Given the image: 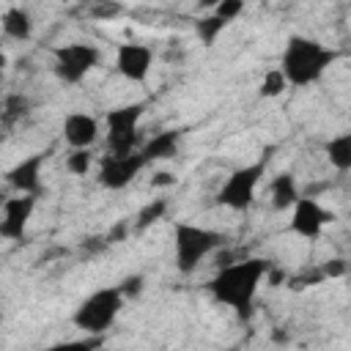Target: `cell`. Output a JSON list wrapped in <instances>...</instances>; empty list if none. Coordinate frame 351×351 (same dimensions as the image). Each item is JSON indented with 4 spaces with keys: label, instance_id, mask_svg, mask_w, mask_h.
Segmentation results:
<instances>
[{
    "label": "cell",
    "instance_id": "cell-1",
    "mask_svg": "<svg viewBox=\"0 0 351 351\" xmlns=\"http://www.w3.org/2000/svg\"><path fill=\"white\" fill-rule=\"evenodd\" d=\"M269 266H271V261L258 258V255L230 261V263L219 266L217 274L208 280V291L219 304L230 307L239 318H250L255 293H258L261 282L266 280Z\"/></svg>",
    "mask_w": 351,
    "mask_h": 351
},
{
    "label": "cell",
    "instance_id": "cell-2",
    "mask_svg": "<svg viewBox=\"0 0 351 351\" xmlns=\"http://www.w3.org/2000/svg\"><path fill=\"white\" fill-rule=\"evenodd\" d=\"M335 58L337 55L332 49H326L321 41L307 38V36H291L282 49L280 69L285 71L288 85L307 88L324 77V71L335 63Z\"/></svg>",
    "mask_w": 351,
    "mask_h": 351
},
{
    "label": "cell",
    "instance_id": "cell-3",
    "mask_svg": "<svg viewBox=\"0 0 351 351\" xmlns=\"http://www.w3.org/2000/svg\"><path fill=\"white\" fill-rule=\"evenodd\" d=\"M123 302H126V296L118 285L99 288L88 299L80 302V307L71 315V324L88 335H104L115 324L118 313L123 310Z\"/></svg>",
    "mask_w": 351,
    "mask_h": 351
},
{
    "label": "cell",
    "instance_id": "cell-4",
    "mask_svg": "<svg viewBox=\"0 0 351 351\" xmlns=\"http://www.w3.org/2000/svg\"><path fill=\"white\" fill-rule=\"evenodd\" d=\"M225 236L200 225L178 222L173 230V244H176V269L181 274H192L217 247H222Z\"/></svg>",
    "mask_w": 351,
    "mask_h": 351
},
{
    "label": "cell",
    "instance_id": "cell-5",
    "mask_svg": "<svg viewBox=\"0 0 351 351\" xmlns=\"http://www.w3.org/2000/svg\"><path fill=\"white\" fill-rule=\"evenodd\" d=\"M145 104H123L107 112V151L112 154H132L140 145V121Z\"/></svg>",
    "mask_w": 351,
    "mask_h": 351
},
{
    "label": "cell",
    "instance_id": "cell-6",
    "mask_svg": "<svg viewBox=\"0 0 351 351\" xmlns=\"http://www.w3.org/2000/svg\"><path fill=\"white\" fill-rule=\"evenodd\" d=\"M263 162H255V165H244V167H236L225 184L219 186L217 192V203L230 208V211H247L255 200V189H258V181L263 176Z\"/></svg>",
    "mask_w": 351,
    "mask_h": 351
},
{
    "label": "cell",
    "instance_id": "cell-7",
    "mask_svg": "<svg viewBox=\"0 0 351 351\" xmlns=\"http://www.w3.org/2000/svg\"><path fill=\"white\" fill-rule=\"evenodd\" d=\"M99 60H101V52H99L96 44H82V41H77V44H63V47L55 49V63H52V69H55V74H58L60 82L77 85V82L85 80V74H88L90 69L99 66Z\"/></svg>",
    "mask_w": 351,
    "mask_h": 351
},
{
    "label": "cell",
    "instance_id": "cell-8",
    "mask_svg": "<svg viewBox=\"0 0 351 351\" xmlns=\"http://www.w3.org/2000/svg\"><path fill=\"white\" fill-rule=\"evenodd\" d=\"M148 165V159L143 156V151H132V154H104L99 162V184L104 189H123L134 181V176Z\"/></svg>",
    "mask_w": 351,
    "mask_h": 351
},
{
    "label": "cell",
    "instance_id": "cell-9",
    "mask_svg": "<svg viewBox=\"0 0 351 351\" xmlns=\"http://www.w3.org/2000/svg\"><path fill=\"white\" fill-rule=\"evenodd\" d=\"M332 219H335V214L321 208V203L313 195H299V200L291 208V230L302 239H318L324 225Z\"/></svg>",
    "mask_w": 351,
    "mask_h": 351
},
{
    "label": "cell",
    "instance_id": "cell-10",
    "mask_svg": "<svg viewBox=\"0 0 351 351\" xmlns=\"http://www.w3.org/2000/svg\"><path fill=\"white\" fill-rule=\"evenodd\" d=\"M36 211V195L19 192L16 197H8L3 203V219H0V236L8 241H22L27 222Z\"/></svg>",
    "mask_w": 351,
    "mask_h": 351
},
{
    "label": "cell",
    "instance_id": "cell-11",
    "mask_svg": "<svg viewBox=\"0 0 351 351\" xmlns=\"http://www.w3.org/2000/svg\"><path fill=\"white\" fill-rule=\"evenodd\" d=\"M151 66H154V52H151V47H145V44L126 41V44H121L118 52H115V69H118V74H121L123 80H129V82H143V80L148 77Z\"/></svg>",
    "mask_w": 351,
    "mask_h": 351
},
{
    "label": "cell",
    "instance_id": "cell-12",
    "mask_svg": "<svg viewBox=\"0 0 351 351\" xmlns=\"http://www.w3.org/2000/svg\"><path fill=\"white\" fill-rule=\"evenodd\" d=\"M44 162H47V154H30V156L19 159L5 173L8 186H14L16 192H25V195H38L41 192V167H44Z\"/></svg>",
    "mask_w": 351,
    "mask_h": 351
},
{
    "label": "cell",
    "instance_id": "cell-13",
    "mask_svg": "<svg viewBox=\"0 0 351 351\" xmlns=\"http://www.w3.org/2000/svg\"><path fill=\"white\" fill-rule=\"evenodd\" d=\"M99 137V121L88 112H69L63 118V140L71 148H90Z\"/></svg>",
    "mask_w": 351,
    "mask_h": 351
},
{
    "label": "cell",
    "instance_id": "cell-14",
    "mask_svg": "<svg viewBox=\"0 0 351 351\" xmlns=\"http://www.w3.org/2000/svg\"><path fill=\"white\" fill-rule=\"evenodd\" d=\"M178 143H181V132H176V129H165V132H156L154 137H148V140L143 143L140 151H143V156H145L148 162H162V159L176 156Z\"/></svg>",
    "mask_w": 351,
    "mask_h": 351
},
{
    "label": "cell",
    "instance_id": "cell-15",
    "mask_svg": "<svg viewBox=\"0 0 351 351\" xmlns=\"http://www.w3.org/2000/svg\"><path fill=\"white\" fill-rule=\"evenodd\" d=\"M269 197H271V206H274L277 211L293 208V203L299 200V186H296L293 173H280V176H274L271 184H269Z\"/></svg>",
    "mask_w": 351,
    "mask_h": 351
},
{
    "label": "cell",
    "instance_id": "cell-16",
    "mask_svg": "<svg viewBox=\"0 0 351 351\" xmlns=\"http://www.w3.org/2000/svg\"><path fill=\"white\" fill-rule=\"evenodd\" d=\"M324 154L335 170L348 173L351 170V132H340V134L329 137L324 143Z\"/></svg>",
    "mask_w": 351,
    "mask_h": 351
},
{
    "label": "cell",
    "instance_id": "cell-17",
    "mask_svg": "<svg viewBox=\"0 0 351 351\" xmlns=\"http://www.w3.org/2000/svg\"><path fill=\"white\" fill-rule=\"evenodd\" d=\"M3 33L8 38H14V41H27L33 36V19H30V14L25 8H19V5L5 8V14H3Z\"/></svg>",
    "mask_w": 351,
    "mask_h": 351
},
{
    "label": "cell",
    "instance_id": "cell-18",
    "mask_svg": "<svg viewBox=\"0 0 351 351\" xmlns=\"http://www.w3.org/2000/svg\"><path fill=\"white\" fill-rule=\"evenodd\" d=\"M228 25H230L228 19H222L219 14H214V11H211V14H206V16H200V19L195 22V33H197V38L203 41V47H211Z\"/></svg>",
    "mask_w": 351,
    "mask_h": 351
},
{
    "label": "cell",
    "instance_id": "cell-19",
    "mask_svg": "<svg viewBox=\"0 0 351 351\" xmlns=\"http://www.w3.org/2000/svg\"><path fill=\"white\" fill-rule=\"evenodd\" d=\"M30 112V101L22 96V93H8L5 99H3V126L5 129H11L16 121H22L25 115Z\"/></svg>",
    "mask_w": 351,
    "mask_h": 351
},
{
    "label": "cell",
    "instance_id": "cell-20",
    "mask_svg": "<svg viewBox=\"0 0 351 351\" xmlns=\"http://www.w3.org/2000/svg\"><path fill=\"white\" fill-rule=\"evenodd\" d=\"M165 211H167V200H165V197H154L151 203H145V206L137 211V217H134V228H137V230L151 228L154 222H159V219L165 217Z\"/></svg>",
    "mask_w": 351,
    "mask_h": 351
},
{
    "label": "cell",
    "instance_id": "cell-21",
    "mask_svg": "<svg viewBox=\"0 0 351 351\" xmlns=\"http://www.w3.org/2000/svg\"><path fill=\"white\" fill-rule=\"evenodd\" d=\"M285 85H288L285 71L277 66V69H269V71L263 74V80H261V85H258V93H261L263 99H274V96H280V93L285 90Z\"/></svg>",
    "mask_w": 351,
    "mask_h": 351
},
{
    "label": "cell",
    "instance_id": "cell-22",
    "mask_svg": "<svg viewBox=\"0 0 351 351\" xmlns=\"http://www.w3.org/2000/svg\"><path fill=\"white\" fill-rule=\"evenodd\" d=\"M90 165H93L90 148H71V151L66 154V170H69L71 176H88Z\"/></svg>",
    "mask_w": 351,
    "mask_h": 351
},
{
    "label": "cell",
    "instance_id": "cell-23",
    "mask_svg": "<svg viewBox=\"0 0 351 351\" xmlns=\"http://www.w3.org/2000/svg\"><path fill=\"white\" fill-rule=\"evenodd\" d=\"M88 14L93 19H110V16H118L121 14V3H115V0H93L90 8H88Z\"/></svg>",
    "mask_w": 351,
    "mask_h": 351
},
{
    "label": "cell",
    "instance_id": "cell-24",
    "mask_svg": "<svg viewBox=\"0 0 351 351\" xmlns=\"http://www.w3.org/2000/svg\"><path fill=\"white\" fill-rule=\"evenodd\" d=\"M143 285H145V280H143V274H129V277H123L121 280V291H123V296L126 299H137L140 293H143Z\"/></svg>",
    "mask_w": 351,
    "mask_h": 351
},
{
    "label": "cell",
    "instance_id": "cell-25",
    "mask_svg": "<svg viewBox=\"0 0 351 351\" xmlns=\"http://www.w3.org/2000/svg\"><path fill=\"white\" fill-rule=\"evenodd\" d=\"M241 11H244V0H222V3L214 8V14H219V16H222V19H228V22L239 19V16H241Z\"/></svg>",
    "mask_w": 351,
    "mask_h": 351
},
{
    "label": "cell",
    "instance_id": "cell-26",
    "mask_svg": "<svg viewBox=\"0 0 351 351\" xmlns=\"http://www.w3.org/2000/svg\"><path fill=\"white\" fill-rule=\"evenodd\" d=\"M321 280H326V277H324V271H321V269H315L313 274H299V277H291V280H288V288H293V291H302V288L318 285Z\"/></svg>",
    "mask_w": 351,
    "mask_h": 351
},
{
    "label": "cell",
    "instance_id": "cell-27",
    "mask_svg": "<svg viewBox=\"0 0 351 351\" xmlns=\"http://www.w3.org/2000/svg\"><path fill=\"white\" fill-rule=\"evenodd\" d=\"M318 269L324 271V277H329V280H332V277H343V274L348 271V263H346L343 258H332V261H326V263H321Z\"/></svg>",
    "mask_w": 351,
    "mask_h": 351
},
{
    "label": "cell",
    "instance_id": "cell-28",
    "mask_svg": "<svg viewBox=\"0 0 351 351\" xmlns=\"http://www.w3.org/2000/svg\"><path fill=\"white\" fill-rule=\"evenodd\" d=\"M173 184H176V176L167 173V170H159V173H154V178H151V186H173Z\"/></svg>",
    "mask_w": 351,
    "mask_h": 351
},
{
    "label": "cell",
    "instance_id": "cell-29",
    "mask_svg": "<svg viewBox=\"0 0 351 351\" xmlns=\"http://www.w3.org/2000/svg\"><path fill=\"white\" fill-rule=\"evenodd\" d=\"M197 3H200L203 8H217V5L222 3V0H197Z\"/></svg>",
    "mask_w": 351,
    "mask_h": 351
}]
</instances>
